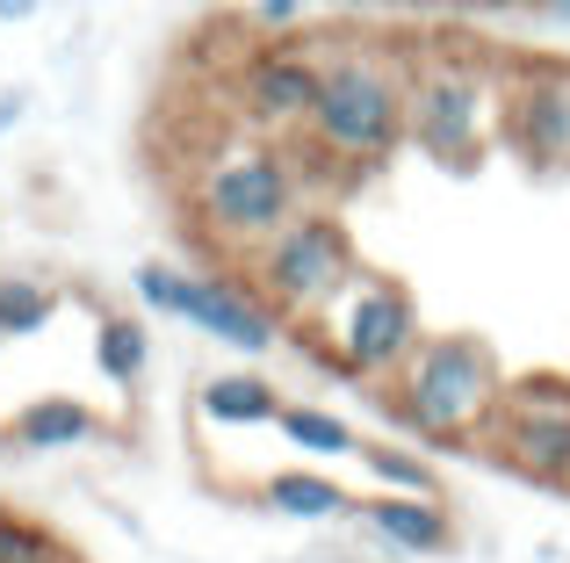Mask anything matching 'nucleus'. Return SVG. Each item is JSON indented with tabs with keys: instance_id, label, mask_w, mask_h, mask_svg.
<instances>
[{
	"instance_id": "nucleus-17",
	"label": "nucleus",
	"mask_w": 570,
	"mask_h": 563,
	"mask_svg": "<svg viewBox=\"0 0 570 563\" xmlns=\"http://www.w3.org/2000/svg\"><path fill=\"white\" fill-rule=\"evenodd\" d=\"M362 470L383 484V492H404V498H441V477L419 448H397V441H362Z\"/></svg>"
},
{
	"instance_id": "nucleus-1",
	"label": "nucleus",
	"mask_w": 570,
	"mask_h": 563,
	"mask_svg": "<svg viewBox=\"0 0 570 563\" xmlns=\"http://www.w3.org/2000/svg\"><path fill=\"white\" fill-rule=\"evenodd\" d=\"M505 66L470 37H433L404 58V145L433 167H476L499 145V101H505Z\"/></svg>"
},
{
	"instance_id": "nucleus-21",
	"label": "nucleus",
	"mask_w": 570,
	"mask_h": 563,
	"mask_svg": "<svg viewBox=\"0 0 570 563\" xmlns=\"http://www.w3.org/2000/svg\"><path fill=\"white\" fill-rule=\"evenodd\" d=\"M22 116H29V95H22V87H8V95H0V138H8Z\"/></svg>"
},
{
	"instance_id": "nucleus-9",
	"label": "nucleus",
	"mask_w": 570,
	"mask_h": 563,
	"mask_svg": "<svg viewBox=\"0 0 570 563\" xmlns=\"http://www.w3.org/2000/svg\"><path fill=\"white\" fill-rule=\"evenodd\" d=\"M499 138L528 174H570V58H513Z\"/></svg>"
},
{
	"instance_id": "nucleus-19",
	"label": "nucleus",
	"mask_w": 570,
	"mask_h": 563,
	"mask_svg": "<svg viewBox=\"0 0 570 563\" xmlns=\"http://www.w3.org/2000/svg\"><path fill=\"white\" fill-rule=\"evenodd\" d=\"M0 563H72V556H66V542H58L51 527L0 513Z\"/></svg>"
},
{
	"instance_id": "nucleus-13",
	"label": "nucleus",
	"mask_w": 570,
	"mask_h": 563,
	"mask_svg": "<svg viewBox=\"0 0 570 563\" xmlns=\"http://www.w3.org/2000/svg\"><path fill=\"white\" fill-rule=\"evenodd\" d=\"M101 434V412L80 405V397H37L8 419V448L22 455H58V448H87Z\"/></svg>"
},
{
	"instance_id": "nucleus-4",
	"label": "nucleus",
	"mask_w": 570,
	"mask_h": 563,
	"mask_svg": "<svg viewBox=\"0 0 570 563\" xmlns=\"http://www.w3.org/2000/svg\"><path fill=\"white\" fill-rule=\"evenodd\" d=\"M188 203H195V225H203L209 239L253 254V246L275 239L296 210H311L304 152H282V145H261V138H232L195 167Z\"/></svg>"
},
{
	"instance_id": "nucleus-14",
	"label": "nucleus",
	"mask_w": 570,
	"mask_h": 563,
	"mask_svg": "<svg viewBox=\"0 0 570 563\" xmlns=\"http://www.w3.org/2000/svg\"><path fill=\"white\" fill-rule=\"evenodd\" d=\"M261 506L282 513V521H347L354 498H347V484H333L325 470H275V477L261 484Z\"/></svg>"
},
{
	"instance_id": "nucleus-2",
	"label": "nucleus",
	"mask_w": 570,
	"mask_h": 563,
	"mask_svg": "<svg viewBox=\"0 0 570 563\" xmlns=\"http://www.w3.org/2000/svg\"><path fill=\"white\" fill-rule=\"evenodd\" d=\"M505 368L476 333H426L412 362L383 383V412L426 448H476L499 412Z\"/></svg>"
},
{
	"instance_id": "nucleus-5",
	"label": "nucleus",
	"mask_w": 570,
	"mask_h": 563,
	"mask_svg": "<svg viewBox=\"0 0 570 563\" xmlns=\"http://www.w3.org/2000/svg\"><path fill=\"white\" fill-rule=\"evenodd\" d=\"M311 325H318V339H311L318 362L333 368V376H347V383H376V391L397 376L404 362H412L419 339H426L412 289L390 282V275H376V268L354 275Z\"/></svg>"
},
{
	"instance_id": "nucleus-6",
	"label": "nucleus",
	"mask_w": 570,
	"mask_h": 563,
	"mask_svg": "<svg viewBox=\"0 0 570 563\" xmlns=\"http://www.w3.org/2000/svg\"><path fill=\"white\" fill-rule=\"evenodd\" d=\"M130 289H138L145 310H159V318H181V325H195L203 339H217V347H232V354H267L282 333H289V325L267 310V296L253 289L246 275H224V268L138 260Z\"/></svg>"
},
{
	"instance_id": "nucleus-25",
	"label": "nucleus",
	"mask_w": 570,
	"mask_h": 563,
	"mask_svg": "<svg viewBox=\"0 0 570 563\" xmlns=\"http://www.w3.org/2000/svg\"><path fill=\"white\" fill-rule=\"evenodd\" d=\"M354 8H376V0H354Z\"/></svg>"
},
{
	"instance_id": "nucleus-7",
	"label": "nucleus",
	"mask_w": 570,
	"mask_h": 563,
	"mask_svg": "<svg viewBox=\"0 0 570 563\" xmlns=\"http://www.w3.org/2000/svg\"><path fill=\"white\" fill-rule=\"evenodd\" d=\"M246 260H253L246 282L267 296V310H275L282 325H289V318L311 325L354 275H362L347 225H340V217H325V210H296L289 225H282L275 239H261Z\"/></svg>"
},
{
	"instance_id": "nucleus-24",
	"label": "nucleus",
	"mask_w": 570,
	"mask_h": 563,
	"mask_svg": "<svg viewBox=\"0 0 570 563\" xmlns=\"http://www.w3.org/2000/svg\"><path fill=\"white\" fill-rule=\"evenodd\" d=\"M462 8H534V0H462Z\"/></svg>"
},
{
	"instance_id": "nucleus-3",
	"label": "nucleus",
	"mask_w": 570,
	"mask_h": 563,
	"mask_svg": "<svg viewBox=\"0 0 570 563\" xmlns=\"http://www.w3.org/2000/svg\"><path fill=\"white\" fill-rule=\"evenodd\" d=\"M304 145L347 174L383 167L404 145V51H376V43H340L325 51L318 101H311Z\"/></svg>"
},
{
	"instance_id": "nucleus-20",
	"label": "nucleus",
	"mask_w": 570,
	"mask_h": 563,
	"mask_svg": "<svg viewBox=\"0 0 570 563\" xmlns=\"http://www.w3.org/2000/svg\"><path fill=\"white\" fill-rule=\"evenodd\" d=\"M246 22L261 29V37H296V29H304V0H253Z\"/></svg>"
},
{
	"instance_id": "nucleus-10",
	"label": "nucleus",
	"mask_w": 570,
	"mask_h": 563,
	"mask_svg": "<svg viewBox=\"0 0 570 563\" xmlns=\"http://www.w3.org/2000/svg\"><path fill=\"white\" fill-rule=\"evenodd\" d=\"M318 72H325V51L267 37V43H253L246 66H238V101H246V116L261 130H304L311 101H318Z\"/></svg>"
},
{
	"instance_id": "nucleus-15",
	"label": "nucleus",
	"mask_w": 570,
	"mask_h": 563,
	"mask_svg": "<svg viewBox=\"0 0 570 563\" xmlns=\"http://www.w3.org/2000/svg\"><path fill=\"white\" fill-rule=\"evenodd\" d=\"M275 434L289 441L296 455H318V463H362V434H354L340 412H325V405H282Z\"/></svg>"
},
{
	"instance_id": "nucleus-18",
	"label": "nucleus",
	"mask_w": 570,
	"mask_h": 563,
	"mask_svg": "<svg viewBox=\"0 0 570 563\" xmlns=\"http://www.w3.org/2000/svg\"><path fill=\"white\" fill-rule=\"evenodd\" d=\"M58 310V289L37 275H0V339H29L43 333Z\"/></svg>"
},
{
	"instance_id": "nucleus-22",
	"label": "nucleus",
	"mask_w": 570,
	"mask_h": 563,
	"mask_svg": "<svg viewBox=\"0 0 570 563\" xmlns=\"http://www.w3.org/2000/svg\"><path fill=\"white\" fill-rule=\"evenodd\" d=\"M542 8V22H557V29H570V0H534Z\"/></svg>"
},
{
	"instance_id": "nucleus-11",
	"label": "nucleus",
	"mask_w": 570,
	"mask_h": 563,
	"mask_svg": "<svg viewBox=\"0 0 570 563\" xmlns=\"http://www.w3.org/2000/svg\"><path fill=\"white\" fill-rule=\"evenodd\" d=\"M354 521L383 542L390 556H448L455 550V513L441 498H404V492H376V498H354Z\"/></svg>"
},
{
	"instance_id": "nucleus-23",
	"label": "nucleus",
	"mask_w": 570,
	"mask_h": 563,
	"mask_svg": "<svg viewBox=\"0 0 570 563\" xmlns=\"http://www.w3.org/2000/svg\"><path fill=\"white\" fill-rule=\"evenodd\" d=\"M37 14V0H0V22H29Z\"/></svg>"
},
{
	"instance_id": "nucleus-16",
	"label": "nucleus",
	"mask_w": 570,
	"mask_h": 563,
	"mask_svg": "<svg viewBox=\"0 0 570 563\" xmlns=\"http://www.w3.org/2000/svg\"><path fill=\"white\" fill-rule=\"evenodd\" d=\"M95 368L116 383V391H138L145 368H153V333H145V318L109 310V318L95 325Z\"/></svg>"
},
{
	"instance_id": "nucleus-8",
	"label": "nucleus",
	"mask_w": 570,
	"mask_h": 563,
	"mask_svg": "<svg viewBox=\"0 0 570 563\" xmlns=\"http://www.w3.org/2000/svg\"><path fill=\"white\" fill-rule=\"evenodd\" d=\"M484 455H499L513 477L542 484V492H570V383L563 376H505L499 412H491Z\"/></svg>"
},
{
	"instance_id": "nucleus-12",
	"label": "nucleus",
	"mask_w": 570,
	"mask_h": 563,
	"mask_svg": "<svg viewBox=\"0 0 570 563\" xmlns=\"http://www.w3.org/2000/svg\"><path fill=\"white\" fill-rule=\"evenodd\" d=\"M282 405H289V397H282L261 368H217V376L195 383V419H203V426H232V434H246V426H275Z\"/></svg>"
}]
</instances>
